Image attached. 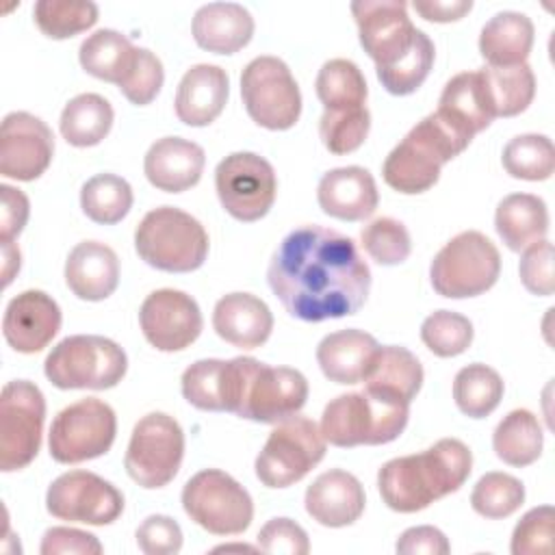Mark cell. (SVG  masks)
I'll use <instances>...</instances> for the list:
<instances>
[{"label": "cell", "instance_id": "cell-55", "mask_svg": "<svg viewBox=\"0 0 555 555\" xmlns=\"http://www.w3.org/2000/svg\"><path fill=\"white\" fill-rule=\"evenodd\" d=\"M414 11L427 22H457L470 9V0H414Z\"/></svg>", "mask_w": 555, "mask_h": 555}, {"label": "cell", "instance_id": "cell-45", "mask_svg": "<svg viewBox=\"0 0 555 555\" xmlns=\"http://www.w3.org/2000/svg\"><path fill=\"white\" fill-rule=\"evenodd\" d=\"M421 340L438 358L464 353L473 343V323L453 310H436L421 325Z\"/></svg>", "mask_w": 555, "mask_h": 555}, {"label": "cell", "instance_id": "cell-24", "mask_svg": "<svg viewBox=\"0 0 555 555\" xmlns=\"http://www.w3.org/2000/svg\"><path fill=\"white\" fill-rule=\"evenodd\" d=\"M434 113L468 141L486 130L494 119V111L481 69L455 74L444 85Z\"/></svg>", "mask_w": 555, "mask_h": 555}, {"label": "cell", "instance_id": "cell-56", "mask_svg": "<svg viewBox=\"0 0 555 555\" xmlns=\"http://www.w3.org/2000/svg\"><path fill=\"white\" fill-rule=\"evenodd\" d=\"M0 247H2V286H9L13 275L20 271L22 256H20V249L13 241L0 243Z\"/></svg>", "mask_w": 555, "mask_h": 555}, {"label": "cell", "instance_id": "cell-52", "mask_svg": "<svg viewBox=\"0 0 555 555\" xmlns=\"http://www.w3.org/2000/svg\"><path fill=\"white\" fill-rule=\"evenodd\" d=\"M39 551L41 555H100L104 548L100 540L89 531H80L74 527H52L43 533Z\"/></svg>", "mask_w": 555, "mask_h": 555}, {"label": "cell", "instance_id": "cell-16", "mask_svg": "<svg viewBox=\"0 0 555 555\" xmlns=\"http://www.w3.org/2000/svg\"><path fill=\"white\" fill-rule=\"evenodd\" d=\"M46 507L59 520L102 527L121 516L124 494L95 473L69 470L50 483Z\"/></svg>", "mask_w": 555, "mask_h": 555}, {"label": "cell", "instance_id": "cell-50", "mask_svg": "<svg viewBox=\"0 0 555 555\" xmlns=\"http://www.w3.org/2000/svg\"><path fill=\"white\" fill-rule=\"evenodd\" d=\"M258 548L278 555H306L310 551L308 533L291 518H271L258 531Z\"/></svg>", "mask_w": 555, "mask_h": 555}, {"label": "cell", "instance_id": "cell-13", "mask_svg": "<svg viewBox=\"0 0 555 555\" xmlns=\"http://www.w3.org/2000/svg\"><path fill=\"white\" fill-rule=\"evenodd\" d=\"M46 399L28 379H13L0 392V470L26 468L39 453Z\"/></svg>", "mask_w": 555, "mask_h": 555}, {"label": "cell", "instance_id": "cell-21", "mask_svg": "<svg viewBox=\"0 0 555 555\" xmlns=\"http://www.w3.org/2000/svg\"><path fill=\"white\" fill-rule=\"evenodd\" d=\"M306 512L323 527L353 525L366 505L364 488L356 475L332 468L321 473L306 490Z\"/></svg>", "mask_w": 555, "mask_h": 555}, {"label": "cell", "instance_id": "cell-32", "mask_svg": "<svg viewBox=\"0 0 555 555\" xmlns=\"http://www.w3.org/2000/svg\"><path fill=\"white\" fill-rule=\"evenodd\" d=\"M494 228L512 251L527 249L548 232V210L544 199L531 193H512L503 197L494 212Z\"/></svg>", "mask_w": 555, "mask_h": 555}, {"label": "cell", "instance_id": "cell-3", "mask_svg": "<svg viewBox=\"0 0 555 555\" xmlns=\"http://www.w3.org/2000/svg\"><path fill=\"white\" fill-rule=\"evenodd\" d=\"M470 470V449L457 438H442L421 453L388 460L377 473V488L390 509L412 514L460 490Z\"/></svg>", "mask_w": 555, "mask_h": 555}, {"label": "cell", "instance_id": "cell-30", "mask_svg": "<svg viewBox=\"0 0 555 555\" xmlns=\"http://www.w3.org/2000/svg\"><path fill=\"white\" fill-rule=\"evenodd\" d=\"M362 384L366 392L412 403L423 386V366L405 347H377Z\"/></svg>", "mask_w": 555, "mask_h": 555}, {"label": "cell", "instance_id": "cell-33", "mask_svg": "<svg viewBox=\"0 0 555 555\" xmlns=\"http://www.w3.org/2000/svg\"><path fill=\"white\" fill-rule=\"evenodd\" d=\"M137 46L132 41L113 28H102L89 35L78 50V61L87 74L93 78L121 85L126 74L132 69V63L137 59Z\"/></svg>", "mask_w": 555, "mask_h": 555}, {"label": "cell", "instance_id": "cell-40", "mask_svg": "<svg viewBox=\"0 0 555 555\" xmlns=\"http://www.w3.org/2000/svg\"><path fill=\"white\" fill-rule=\"evenodd\" d=\"M501 163L512 178L546 180L555 171V145L544 134H518L503 147Z\"/></svg>", "mask_w": 555, "mask_h": 555}, {"label": "cell", "instance_id": "cell-29", "mask_svg": "<svg viewBox=\"0 0 555 555\" xmlns=\"http://www.w3.org/2000/svg\"><path fill=\"white\" fill-rule=\"evenodd\" d=\"M377 340L364 330H338L317 347V362L334 384H360L377 351Z\"/></svg>", "mask_w": 555, "mask_h": 555}, {"label": "cell", "instance_id": "cell-47", "mask_svg": "<svg viewBox=\"0 0 555 555\" xmlns=\"http://www.w3.org/2000/svg\"><path fill=\"white\" fill-rule=\"evenodd\" d=\"M555 509L553 505H538L529 509L512 533L514 555H551L553 553Z\"/></svg>", "mask_w": 555, "mask_h": 555}, {"label": "cell", "instance_id": "cell-44", "mask_svg": "<svg viewBox=\"0 0 555 555\" xmlns=\"http://www.w3.org/2000/svg\"><path fill=\"white\" fill-rule=\"evenodd\" d=\"M371 113L366 106L323 111L319 119V134L332 154H349L358 150L369 137Z\"/></svg>", "mask_w": 555, "mask_h": 555}, {"label": "cell", "instance_id": "cell-14", "mask_svg": "<svg viewBox=\"0 0 555 555\" xmlns=\"http://www.w3.org/2000/svg\"><path fill=\"white\" fill-rule=\"evenodd\" d=\"M117 434L115 410L95 399L87 397L63 408L50 427V455L59 464H80L104 455Z\"/></svg>", "mask_w": 555, "mask_h": 555}, {"label": "cell", "instance_id": "cell-7", "mask_svg": "<svg viewBox=\"0 0 555 555\" xmlns=\"http://www.w3.org/2000/svg\"><path fill=\"white\" fill-rule=\"evenodd\" d=\"M126 369V351L115 340L95 334L63 338L43 362L46 377L61 390H106L124 379Z\"/></svg>", "mask_w": 555, "mask_h": 555}, {"label": "cell", "instance_id": "cell-20", "mask_svg": "<svg viewBox=\"0 0 555 555\" xmlns=\"http://www.w3.org/2000/svg\"><path fill=\"white\" fill-rule=\"evenodd\" d=\"M61 330V308L43 291H24L15 295L2 317L4 340L20 353L41 351Z\"/></svg>", "mask_w": 555, "mask_h": 555}, {"label": "cell", "instance_id": "cell-46", "mask_svg": "<svg viewBox=\"0 0 555 555\" xmlns=\"http://www.w3.org/2000/svg\"><path fill=\"white\" fill-rule=\"evenodd\" d=\"M360 243L364 251L384 267L401 264L412 251V238L408 228L392 217H379L364 225L360 230Z\"/></svg>", "mask_w": 555, "mask_h": 555}, {"label": "cell", "instance_id": "cell-5", "mask_svg": "<svg viewBox=\"0 0 555 555\" xmlns=\"http://www.w3.org/2000/svg\"><path fill=\"white\" fill-rule=\"evenodd\" d=\"M410 403L373 392H347L332 399L321 416V434L334 447L386 444L408 425Z\"/></svg>", "mask_w": 555, "mask_h": 555}, {"label": "cell", "instance_id": "cell-35", "mask_svg": "<svg viewBox=\"0 0 555 555\" xmlns=\"http://www.w3.org/2000/svg\"><path fill=\"white\" fill-rule=\"evenodd\" d=\"M544 434L540 421L529 410H512L492 434L496 457L509 466H529L542 455Z\"/></svg>", "mask_w": 555, "mask_h": 555}, {"label": "cell", "instance_id": "cell-12", "mask_svg": "<svg viewBox=\"0 0 555 555\" xmlns=\"http://www.w3.org/2000/svg\"><path fill=\"white\" fill-rule=\"evenodd\" d=\"M184 457V431L165 412H150L132 429L124 466L132 481L154 490L167 486Z\"/></svg>", "mask_w": 555, "mask_h": 555}, {"label": "cell", "instance_id": "cell-54", "mask_svg": "<svg viewBox=\"0 0 555 555\" xmlns=\"http://www.w3.org/2000/svg\"><path fill=\"white\" fill-rule=\"evenodd\" d=\"M397 553L401 555H447L451 551V544L447 535L429 525L410 527L405 529L397 540Z\"/></svg>", "mask_w": 555, "mask_h": 555}, {"label": "cell", "instance_id": "cell-42", "mask_svg": "<svg viewBox=\"0 0 555 555\" xmlns=\"http://www.w3.org/2000/svg\"><path fill=\"white\" fill-rule=\"evenodd\" d=\"M182 397L197 410L225 412V360H197L184 369L180 379Z\"/></svg>", "mask_w": 555, "mask_h": 555}, {"label": "cell", "instance_id": "cell-23", "mask_svg": "<svg viewBox=\"0 0 555 555\" xmlns=\"http://www.w3.org/2000/svg\"><path fill=\"white\" fill-rule=\"evenodd\" d=\"M317 199L325 215L340 221H362L377 208L379 193L373 176L358 165L336 167L323 173Z\"/></svg>", "mask_w": 555, "mask_h": 555}, {"label": "cell", "instance_id": "cell-28", "mask_svg": "<svg viewBox=\"0 0 555 555\" xmlns=\"http://www.w3.org/2000/svg\"><path fill=\"white\" fill-rule=\"evenodd\" d=\"M193 39L215 54H234L251 41L254 17L236 2H208L193 15Z\"/></svg>", "mask_w": 555, "mask_h": 555}, {"label": "cell", "instance_id": "cell-25", "mask_svg": "<svg viewBox=\"0 0 555 555\" xmlns=\"http://www.w3.org/2000/svg\"><path fill=\"white\" fill-rule=\"evenodd\" d=\"M230 80L225 69L197 63L184 72L176 91V117L186 126H208L225 108Z\"/></svg>", "mask_w": 555, "mask_h": 555}, {"label": "cell", "instance_id": "cell-11", "mask_svg": "<svg viewBox=\"0 0 555 555\" xmlns=\"http://www.w3.org/2000/svg\"><path fill=\"white\" fill-rule=\"evenodd\" d=\"M247 115L267 130H288L301 115V93L288 65L278 56H256L241 74Z\"/></svg>", "mask_w": 555, "mask_h": 555}, {"label": "cell", "instance_id": "cell-34", "mask_svg": "<svg viewBox=\"0 0 555 555\" xmlns=\"http://www.w3.org/2000/svg\"><path fill=\"white\" fill-rule=\"evenodd\" d=\"M113 106L100 93H80L61 111L59 128L63 139L74 147L98 145L113 128Z\"/></svg>", "mask_w": 555, "mask_h": 555}, {"label": "cell", "instance_id": "cell-19", "mask_svg": "<svg viewBox=\"0 0 555 555\" xmlns=\"http://www.w3.org/2000/svg\"><path fill=\"white\" fill-rule=\"evenodd\" d=\"M54 134L39 117L15 111L0 126V173L4 178L30 182L52 163Z\"/></svg>", "mask_w": 555, "mask_h": 555}, {"label": "cell", "instance_id": "cell-2", "mask_svg": "<svg viewBox=\"0 0 555 555\" xmlns=\"http://www.w3.org/2000/svg\"><path fill=\"white\" fill-rule=\"evenodd\" d=\"M351 13L360 46L375 61L382 87L392 95L414 93L431 72L436 48L418 30L403 0H356Z\"/></svg>", "mask_w": 555, "mask_h": 555}, {"label": "cell", "instance_id": "cell-17", "mask_svg": "<svg viewBox=\"0 0 555 555\" xmlns=\"http://www.w3.org/2000/svg\"><path fill=\"white\" fill-rule=\"evenodd\" d=\"M308 399V379L288 366H269L254 358L236 416L254 423H282Z\"/></svg>", "mask_w": 555, "mask_h": 555}, {"label": "cell", "instance_id": "cell-22", "mask_svg": "<svg viewBox=\"0 0 555 555\" xmlns=\"http://www.w3.org/2000/svg\"><path fill=\"white\" fill-rule=\"evenodd\" d=\"M206 154L202 145L182 137H163L150 145L143 171L152 186L165 193H182L202 178Z\"/></svg>", "mask_w": 555, "mask_h": 555}, {"label": "cell", "instance_id": "cell-37", "mask_svg": "<svg viewBox=\"0 0 555 555\" xmlns=\"http://www.w3.org/2000/svg\"><path fill=\"white\" fill-rule=\"evenodd\" d=\"M503 390L505 384L501 375L481 362L460 369L453 379L455 405L470 418H483L492 414L503 399Z\"/></svg>", "mask_w": 555, "mask_h": 555}, {"label": "cell", "instance_id": "cell-26", "mask_svg": "<svg viewBox=\"0 0 555 555\" xmlns=\"http://www.w3.org/2000/svg\"><path fill=\"white\" fill-rule=\"evenodd\" d=\"M212 327L217 336L241 349H258L273 330L269 306L251 293H228L212 310Z\"/></svg>", "mask_w": 555, "mask_h": 555}, {"label": "cell", "instance_id": "cell-41", "mask_svg": "<svg viewBox=\"0 0 555 555\" xmlns=\"http://www.w3.org/2000/svg\"><path fill=\"white\" fill-rule=\"evenodd\" d=\"M33 15L46 37L67 39L98 22V4L89 0H39Z\"/></svg>", "mask_w": 555, "mask_h": 555}, {"label": "cell", "instance_id": "cell-57", "mask_svg": "<svg viewBox=\"0 0 555 555\" xmlns=\"http://www.w3.org/2000/svg\"><path fill=\"white\" fill-rule=\"evenodd\" d=\"M215 551H254V548H251V546H245V544H243V546L236 544V546H217Z\"/></svg>", "mask_w": 555, "mask_h": 555}, {"label": "cell", "instance_id": "cell-48", "mask_svg": "<svg viewBox=\"0 0 555 555\" xmlns=\"http://www.w3.org/2000/svg\"><path fill=\"white\" fill-rule=\"evenodd\" d=\"M163 80H165V72H163L160 59L147 48H139L132 69L121 80L119 91L128 102L137 106H145L158 95Z\"/></svg>", "mask_w": 555, "mask_h": 555}, {"label": "cell", "instance_id": "cell-15", "mask_svg": "<svg viewBox=\"0 0 555 555\" xmlns=\"http://www.w3.org/2000/svg\"><path fill=\"white\" fill-rule=\"evenodd\" d=\"M221 206L238 221L262 219L275 202L278 178L267 158L256 152H232L215 169Z\"/></svg>", "mask_w": 555, "mask_h": 555}, {"label": "cell", "instance_id": "cell-6", "mask_svg": "<svg viewBox=\"0 0 555 555\" xmlns=\"http://www.w3.org/2000/svg\"><path fill=\"white\" fill-rule=\"evenodd\" d=\"M134 247L141 260L158 271L189 273L208 256V234L189 212L160 206L141 219L134 230Z\"/></svg>", "mask_w": 555, "mask_h": 555}, {"label": "cell", "instance_id": "cell-51", "mask_svg": "<svg viewBox=\"0 0 555 555\" xmlns=\"http://www.w3.org/2000/svg\"><path fill=\"white\" fill-rule=\"evenodd\" d=\"M137 544L145 555H176L182 548V529L173 518L154 514L139 525Z\"/></svg>", "mask_w": 555, "mask_h": 555}, {"label": "cell", "instance_id": "cell-49", "mask_svg": "<svg viewBox=\"0 0 555 555\" xmlns=\"http://www.w3.org/2000/svg\"><path fill=\"white\" fill-rule=\"evenodd\" d=\"M522 286L538 297H551L555 291L553 280V243L546 238L522 249V258L518 264Z\"/></svg>", "mask_w": 555, "mask_h": 555}, {"label": "cell", "instance_id": "cell-38", "mask_svg": "<svg viewBox=\"0 0 555 555\" xmlns=\"http://www.w3.org/2000/svg\"><path fill=\"white\" fill-rule=\"evenodd\" d=\"M317 98L325 111L366 106V80L360 67L347 59L325 61L317 74Z\"/></svg>", "mask_w": 555, "mask_h": 555}, {"label": "cell", "instance_id": "cell-10", "mask_svg": "<svg viewBox=\"0 0 555 555\" xmlns=\"http://www.w3.org/2000/svg\"><path fill=\"white\" fill-rule=\"evenodd\" d=\"M325 444L319 425L295 414L269 434L256 457V477L267 488H288L323 460Z\"/></svg>", "mask_w": 555, "mask_h": 555}, {"label": "cell", "instance_id": "cell-1", "mask_svg": "<svg viewBox=\"0 0 555 555\" xmlns=\"http://www.w3.org/2000/svg\"><path fill=\"white\" fill-rule=\"evenodd\" d=\"M267 282L291 317L319 323L356 314L364 306L371 269L349 236L301 225L275 249Z\"/></svg>", "mask_w": 555, "mask_h": 555}, {"label": "cell", "instance_id": "cell-18", "mask_svg": "<svg viewBox=\"0 0 555 555\" xmlns=\"http://www.w3.org/2000/svg\"><path fill=\"white\" fill-rule=\"evenodd\" d=\"M145 340L158 351H182L197 340L204 319L197 301L184 291L158 288L139 308Z\"/></svg>", "mask_w": 555, "mask_h": 555}, {"label": "cell", "instance_id": "cell-39", "mask_svg": "<svg viewBox=\"0 0 555 555\" xmlns=\"http://www.w3.org/2000/svg\"><path fill=\"white\" fill-rule=\"evenodd\" d=\"M132 186L115 173H98L80 189L82 212L102 225L119 223L132 208Z\"/></svg>", "mask_w": 555, "mask_h": 555}, {"label": "cell", "instance_id": "cell-31", "mask_svg": "<svg viewBox=\"0 0 555 555\" xmlns=\"http://www.w3.org/2000/svg\"><path fill=\"white\" fill-rule=\"evenodd\" d=\"M533 46V22L518 11L492 15L479 35V52L490 67L527 63Z\"/></svg>", "mask_w": 555, "mask_h": 555}, {"label": "cell", "instance_id": "cell-53", "mask_svg": "<svg viewBox=\"0 0 555 555\" xmlns=\"http://www.w3.org/2000/svg\"><path fill=\"white\" fill-rule=\"evenodd\" d=\"M0 199H2L0 243H9L24 230V225L28 221L30 204H28V197L20 189H13L9 184H0Z\"/></svg>", "mask_w": 555, "mask_h": 555}, {"label": "cell", "instance_id": "cell-27", "mask_svg": "<svg viewBox=\"0 0 555 555\" xmlns=\"http://www.w3.org/2000/svg\"><path fill=\"white\" fill-rule=\"evenodd\" d=\"M65 284L85 301L111 297L119 284V258L100 241L78 243L65 260Z\"/></svg>", "mask_w": 555, "mask_h": 555}, {"label": "cell", "instance_id": "cell-43", "mask_svg": "<svg viewBox=\"0 0 555 555\" xmlns=\"http://www.w3.org/2000/svg\"><path fill=\"white\" fill-rule=\"evenodd\" d=\"M525 501V486L507 473H486L470 492L473 509L483 518H507Z\"/></svg>", "mask_w": 555, "mask_h": 555}, {"label": "cell", "instance_id": "cell-4", "mask_svg": "<svg viewBox=\"0 0 555 555\" xmlns=\"http://www.w3.org/2000/svg\"><path fill=\"white\" fill-rule=\"evenodd\" d=\"M468 139L455 132L436 113L423 117L392 152L386 156L382 176L384 182L405 195H416L431 189L444 163L468 147Z\"/></svg>", "mask_w": 555, "mask_h": 555}, {"label": "cell", "instance_id": "cell-36", "mask_svg": "<svg viewBox=\"0 0 555 555\" xmlns=\"http://www.w3.org/2000/svg\"><path fill=\"white\" fill-rule=\"evenodd\" d=\"M494 117H514L527 111L535 95V76L527 63L481 67Z\"/></svg>", "mask_w": 555, "mask_h": 555}, {"label": "cell", "instance_id": "cell-8", "mask_svg": "<svg viewBox=\"0 0 555 555\" xmlns=\"http://www.w3.org/2000/svg\"><path fill=\"white\" fill-rule=\"evenodd\" d=\"M501 273L496 245L477 230L453 236L431 260L429 280L438 295L449 299L477 297L490 291Z\"/></svg>", "mask_w": 555, "mask_h": 555}, {"label": "cell", "instance_id": "cell-9", "mask_svg": "<svg viewBox=\"0 0 555 555\" xmlns=\"http://www.w3.org/2000/svg\"><path fill=\"white\" fill-rule=\"evenodd\" d=\"M182 507L193 522L215 535H238L254 518L249 492L219 468H204L184 483Z\"/></svg>", "mask_w": 555, "mask_h": 555}]
</instances>
